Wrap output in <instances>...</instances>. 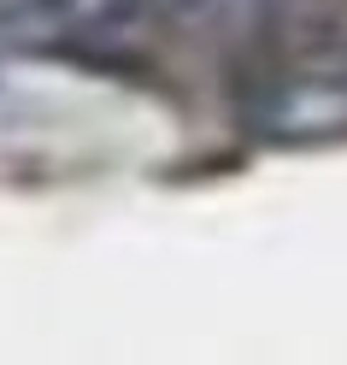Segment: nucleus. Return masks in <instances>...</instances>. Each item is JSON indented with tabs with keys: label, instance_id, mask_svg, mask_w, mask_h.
<instances>
[{
	"label": "nucleus",
	"instance_id": "f257e3e1",
	"mask_svg": "<svg viewBox=\"0 0 347 365\" xmlns=\"http://www.w3.org/2000/svg\"><path fill=\"white\" fill-rule=\"evenodd\" d=\"M236 124L265 148L347 142V41H300L294 59L253 65L236 88Z\"/></svg>",
	"mask_w": 347,
	"mask_h": 365
},
{
	"label": "nucleus",
	"instance_id": "f03ea898",
	"mask_svg": "<svg viewBox=\"0 0 347 365\" xmlns=\"http://www.w3.org/2000/svg\"><path fill=\"white\" fill-rule=\"evenodd\" d=\"M153 24V0H0V41L48 59H95Z\"/></svg>",
	"mask_w": 347,
	"mask_h": 365
}]
</instances>
